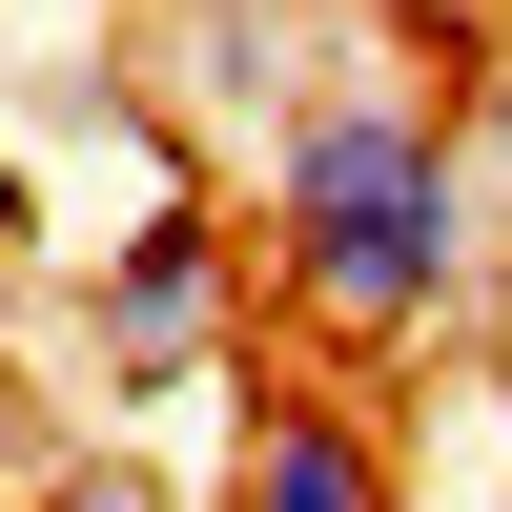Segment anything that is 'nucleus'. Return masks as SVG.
<instances>
[{"mask_svg": "<svg viewBox=\"0 0 512 512\" xmlns=\"http://www.w3.org/2000/svg\"><path fill=\"white\" fill-rule=\"evenodd\" d=\"M226 205H144V226H103V267H82V369H103V431H144V410H185L205 369H226Z\"/></svg>", "mask_w": 512, "mask_h": 512, "instance_id": "obj_2", "label": "nucleus"}, {"mask_svg": "<svg viewBox=\"0 0 512 512\" xmlns=\"http://www.w3.org/2000/svg\"><path fill=\"white\" fill-rule=\"evenodd\" d=\"M0 512H21V492H0Z\"/></svg>", "mask_w": 512, "mask_h": 512, "instance_id": "obj_7", "label": "nucleus"}, {"mask_svg": "<svg viewBox=\"0 0 512 512\" xmlns=\"http://www.w3.org/2000/svg\"><path fill=\"white\" fill-rule=\"evenodd\" d=\"M21 512H185V492H164V472H144V451H123V431H103V451H62V472H41Z\"/></svg>", "mask_w": 512, "mask_h": 512, "instance_id": "obj_5", "label": "nucleus"}, {"mask_svg": "<svg viewBox=\"0 0 512 512\" xmlns=\"http://www.w3.org/2000/svg\"><path fill=\"white\" fill-rule=\"evenodd\" d=\"M226 512H410V451L349 390H246L226 410Z\"/></svg>", "mask_w": 512, "mask_h": 512, "instance_id": "obj_3", "label": "nucleus"}, {"mask_svg": "<svg viewBox=\"0 0 512 512\" xmlns=\"http://www.w3.org/2000/svg\"><path fill=\"white\" fill-rule=\"evenodd\" d=\"M492 267H512V205H492L451 103L349 62V82H308L267 123V287L328 349H472Z\"/></svg>", "mask_w": 512, "mask_h": 512, "instance_id": "obj_1", "label": "nucleus"}, {"mask_svg": "<svg viewBox=\"0 0 512 512\" xmlns=\"http://www.w3.org/2000/svg\"><path fill=\"white\" fill-rule=\"evenodd\" d=\"M451 123H472V164H492V205H512V62H472V103H451Z\"/></svg>", "mask_w": 512, "mask_h": 512, "instance_id": "obj_6", "label": "nucleus"}, {"mask_svg": "<svg viewBox=\"0 0 512 512\" xmlns=\"http://www.w3.org/2000/svg\"><path fill=\"white\" fill-rule=\"evenodd\" d=\"M390 451H410V512H512V369H431Z\"/></svg>", "mask_w": 512, "mask_h": 512, "instance_id": "obj_4", "label": "nucleus"}]
</instances>
